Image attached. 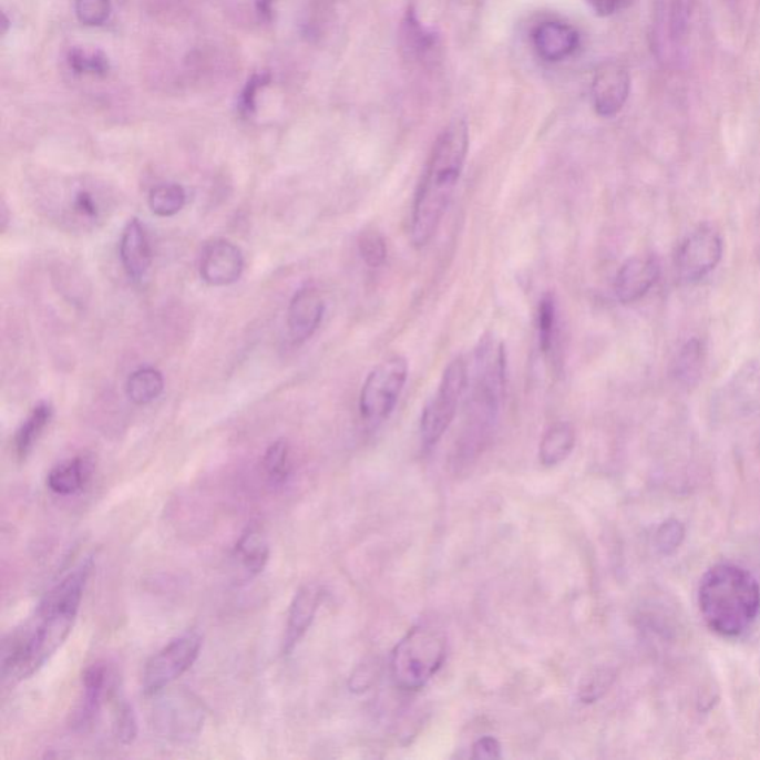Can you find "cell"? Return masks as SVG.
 <instances>
[{
    "label": "cell",
    "mask_w": 760,
    "mask_h": 760,
    "mask_svg": "<svg viewBox=\"0 0 760 760\" xmlns=\"http://www.w3.org/2000/svg\"><path fill=\"white\" fill-rule=\"evenodd\" d=\"M720 412L749 417L760 410V356L746 361L718 394Z\"/></svg>",
    "instance_id": "8fae6325"
},
{
    "label": "cell",
    "mask_w": 760,
    "mask_h": 760,
    "mask_svg": "<svg viewBox=\"0 0 760 760\" xmlns=\"http://www.w3.org/2000/svg\"><path fill=\"white\" fill-rule=\"evenodd\" d=\"M120 256L126 275L133 281L140 283L146 278L152 266V250L146 230L137 218L130 220L122 233Z\"/></svg>",
    "instance_id": "d6986e66"
},
{
    "label": "cell",
    "mask_w": 760,
    "mask_h": 760,
    "mask_svg": "<svg viewBox=\"0 0 760 760\" xmlns=\"http://www.w3.org/2000/svg\"><path fill=\"white\" fill-rule=\"evenodd\" d=\"M70 69L78 74L91 76H106L111 64L102 51H89L84 48H73L68 57Z\"/></svg>",
    "instance_id": "f1b7e54d"
},
{
    "label": "cell",
    "mask_w": 760,
    "mask_h": 760,
    "mask_svg": "<svg viewBox=\"0 0 760 760\" xmlns=\"http://www.w3.org/2000/svg\"><path fill=\"white\" fill-rule=\"evenodd\" d=\"M94 464L90 458L76 456L61 462L50 471L47 486L59 496H72L84 491L93 477Z\"/></svg>",
    "instance_id": "44dd1931"
},
{
    "label": "cell",
    "mask_w": 760,
    "mask_h": 760,
    "mask_svg": "<svg viewBox=\"0 0 760 760\" xmlns=\"http://www.w3.org/2000/svg\"><path fill=\"white\" fill-rule=\"evenodd\" d=\"M536 327H538L541 351L545 357H552L558 335V309L553 292H545L541 297L538 312H536Z\"/></svg>",
    "instance_id": "484cf974"
},
{
    "label": "cell",
    "mask_w": 760,
    "mask_h": 760,
    "mask_svg": "<svg viewBox=\"0 0 760 760\" xmlns=\"http://www.w3.org/2000/svg\"><path fill=\"white\" fill-rule=\"evenodd\" d=\"M358 251L369 268H380L386 264L388 247L383 235L376 229L364 230L358 239Z\"/></svg>",
    "instance_id": "f546056e"
},
{
    "label": "cell",
    "mask_w": 760,
    "mask_h": 760,
    "mask_svg": "<svg viewBox=\"0 0 760 760\" xmlns=\"http://www.w3.org/2000/svg\"><path fill=\"white\" fill-rule=\"evenodd\" d=\"M322 598H325V589L314 583L304 585L295 594L287 614L286 631H284L283 637V655L295 653L301 639L307 636L309 628L316 622Z\"/></svg>",
    "instance_id": "4fadbf2b"
},
{
    "label": "cell",
    "mask_w": 760,
    "mask_h": 760,
    "mask_svg": "<svg viewBox=\"0 0 760 760\" xmlns=\"http://www.w3.org/2000/svg\"><path fill=\"white\" fill-rule=\"evenodd\" d=\"M723 256V242L713 227L700 226L677 248L676 277L681 284L692 286L705 279Z\"/></svg>",
    "instance_id": "30bf717a"
},
{
    "label": "cell",
    "mask_w": 760,
    "mask_h": 760,
    "mask_svg": "<svg viewBox=\"0 0 760 760\" xmlns=\"http://www.w3.org/2000/svg\"><path fill=\"white\" fill-rule=\"evenodd\" d=\"M203 649V637L189 631L176 637L146 663L142 688L146 697L163 694L174 681L189 671Z\"/></svg>",
    "instance_id": "ba28073f"
},
{
    "label": "cell",
    "mask_w": 760,
    "mask_h": 760,
    "mask_svg": "<svg viewBox=\"0 0 760 760\" xmlns=\"http://www.w3.org/2000/svg\"><path fill=\"white\" fill-rule=\"evenodd\" d=\"M113 729H115V737L121 744H133L135 738H137V716H135L133 706L129 705V702H122V705L117 707Z\"/></svg>",
    "instance_id": "836d02e7"
},
{
    "label": "cell",
    "mask_w": 760,
    "mask_h": 760,
    "mask_svg": "<svg viewBox=\"0 0 760 760\" xmlns=\"http://www.w3.org/2000/svg\"><path fill=\"white\" fill-rule=\"evenodd\" d=\"M111 670L106 664L95 663L82 675V696L73 715V727L86 731L93 727L102 710L104 698L111 689Z\"/></svg>",
    "instance_id": "2e32d148"
},
{
    "label": "cell",
    "mask_w": 760,
    "mask_h": 760,
    "mask_svg": "<svg viewBox=\"0 0 760 760\" xmlns=\"http://www.w3.org/2000/svg\"><path fill=\"white\" fill-rule=\"evenodd\" d=\"M658 260L653 256H635L619 268L615 278V295L624 305L635 304L648 295L658 281Z\"/></svg>",
    "instance_id": "e0dca14e"
},
{
    "label": "cell",
    "mask_w": 760,
    "mask_h": 760,
    "mask_svg": "<svg viewBox=\"0 0 760 760\" xmlns=\"http://www.w3.org/2000/svg\"><path fill=\"white\" fill-rule=\"evenodd\" d=\"M270 557L268 536L264 528L251 524L239 536L234 550V558L238 562L247 578H255L265 571Z\"/></svg>",
    "instance_id": "ffe728a7"
},
{
    "label": "cell",
    "mask_w": 760,
    "mask_h": 760,
    "mask_svg": "<svg viewBox=\"0 0 760 760\" xmlns=\"http://www.w3.org/2000/svg\"><path fill=\"white\" fill-rule=\"evenodd\" d=\"M685 540V527L679 520H667L657 528L654 536V545L659 554L663 556H670V554L679 550Z\"/></svg>",
    "instance_id": "1f68e13d"
},
{
    "label": "cell",
    "mask_w": 760,
    "mask_h": 760,
    "mask_svg": "<svg viewBox=\"0 0 760 760\" xmlns=\"http://www.w3.org/2000/svg\"><path fill=\"white\" fill-rule=\"evenodd\" d=\"M469 383V369L464 358L456 357L445 367L439 390L421 417V439L427 449L434 448L456 417L458 405Z\"/></svg>",
    "instance_id": "8992f818"
},
{
    "label": "cell",
    "mask_w": 760,
    "mask_h": 760,
    "mask_svg": "<svg viewBox=\"0 0 760 760\" xmlns=\"http://www.w3.org/2000/svg\"><path fill=\"white\" fill-rule=\"evenodd\" d=\"M243 270V253L235 244L226 239H216L205 246L201 256L199 274L209 286L223 287L237 283Z\"/></svg>",
    "instance_id": "5bb4252c"
},
{
    "label": "cell",
    "mask_w": 760,
    "mask_h": 760,
    "mask_svg": "<svg viewBox=\"0 0 760 760\" xmlns=\"http://www.w3.org/2000/svg\"><path fill=\"white\" fill-rule=\"evenodd\" d=\"M164 391V378L154 367L135 370L126 382V396L135 404H148Z\"/></svg>",
    "instance_id": "d4e9b609"
},
{
    "label": "cell",
    "mask_w": 760,
    "mask_h": 760,
    "mask_svg": "<svg viewBox=\"0 0 760 760\" xmlns=\"http://www.w3.org/2000/svg\"><path fill=\"white\" fill-rule=\"evenodd\" d=\"M445 655L448 641L443 631L430 624L413 627L392 653V679L403 691H419L443 667Z\"/></svg>",
    "instance_id": "5b68a950"
},
{
    "label": "cell",
    "mask_w": 760,
    "mask_h": 760,
    "mask_svg": "<svg viewBox=\"0 0 760 760\" xmlns=\"http://www.w3.org/2000/svg\"><path fill=\"white\" fill-rule=\"evenodd\" d=\"M204 706L194 694L178 689L170 692L154 709L156 732L170 741L189 742L203 731Z\"/></svg>",
    "instance_id": "9c48e42d"
},
{
    "label": "cell",
    "mask_w": 760,
    "mask_h": 760,
    "mask_svg": "<svg viewBox=\"0 0 760 760\" xmlns=\"http://www.w3.org/2000/svg\"><path fill=\"white\" fill-rule=\"evenodd\" d=\"M594 12L600 17L613 16L618 10L619 0H588Z\"/></svg>",
    "instance_id": "60d3db41"
},
{
    "label": "cell",
    "mask_w": 760,
    "mask_h": 760,
    "mask_svg": "<svg viewBox=\"0 0 760 760\" xmlns=\"http://www.w3.org/2000/svg\"><path fill=\"white\" fill-rule=\"evenodd\" d=\"M374 667L370 666V664H364V666L358 667L357 670L352 672L351 679H349V691L356 694L369 691L371 685L374 684Z\"/></svg>",
    "instance_id": "f35d334b"
},
{
    "label": "cell",
    "mask_w": 760,
    "mask_h": 760,
    "mask_svg": "<svg viewBox=\"0 0 760 760\" xmlns=\"http://www.w3.org/2000/svg\"><path fill=\"white\" fill-rule=\"evenodd\" d=\"M610 687V676L606 672L597 671L593 676L587 677L584 684L581 685L579 698L584 702H594L607 691Z\"/></svg>",
    "instance_id": "74e56055"
},
{
    "label": "cell",
    "mask_w": 760,
    "mask_h": 760,
    "mask_svg": "<svg viewBox=\"0 0 760 760\" xmlns=\"http://www.w3.org/2000/svg\"><path fill=\"white\" fill-rule=\"evenodd\" d=\"M326 304L316 286H305L296 291L287 312L290 338L296 343L311 339L325 317Z\"/></svg>",
    "instance_id": "9a60e30c"
},
{
    "label": "cell",
    "mask_w": 760,
    "mask_h": 760,
    "mask_svg": "<svg viewBox=\"0 0 760 760\" xmlns=\"http://www.w3.org/2000/svg\"><path fill=\"white\" fill-rule=\"evenodd\" d=\"M269 73H257L248 81L246 89L243 91L242 100H239V112H242L243 116L255 115L257 97H259L260 91H264L269 85Z\"/></svg>",
    "instance_id": "d590c367"
},
{
    "label": "cell",
    "mask_w": 760,
    "mask_h": 760,
    "mask_svg": "<svg viewBox=\"0 0 760 760\" xmlns=\"http://www.w3.org/2000/svg\"><path fill=\"white\" fill-rule=\"evenodd\" d=\"M532 41L541 59L548 63H558L578 50L579 33L561 21H545L534 30Z\"/></svg>",
    "instance_id": "ac0fdd59"
},
{
    "label": "cell",
    "mask_w": 760,
    "mask_h": 760,
    "mask_svg": "<svg viewBox=\"0 0 760 760\" xmlns=\"http://www.w3.org/2000/svg\"><path fill=\"white\" fill-rule=\"evenodd\" d=\"M506 388L504 343L493 335L480 339L475 349L473 391L466 410L464 431L456 448V465L473 462L495 427Z\"/></svg>",
    "instance_id": "3957f363"
},
{
    "label": "cell",
    "mask_w": 760,
    "mask_h": 760,
    "mask_svg": "<svg viewBox=\"0 0 760 760\" xmlns=\"http://www.w3.org/2000/svg\"><path fill=\"white\" fill-rule=\"evenodd\" d=\"M261 466L266 477H268L270 486L283 487L290 479L292 464L290 445L286 440L275 441L266 450Z\"/></svg>",
    "instance_id": "4316f807"
},
{
    "label": "cell",
    "mask_w": 760,
    "mask_h": 760,
    "mask_svg": "<svg viewBox=\"0 0 760 760\" xmlns=\"http://www.w3.org/2000/svg\"><path fill=\"white\" fill-rule=\"evenodd\" d=\"M52 419V408L48 403H39L37 408L30 412L28 419L16 434V453L21 461L28 460L30 453L41 439L43 431L50 425Z\"/></svg>",
    "instance_id": "603a6c76"
},
{
    "label": "cell",
    "mask_w": 760,
    "mask_h": 760,
    "mask_svg": "<svg viewBox=\"0 0 760 760\" xmlns=\"http://www.w3.org/2000/svg\"><path fill=\"white\" fill-rule=\"evenodd\" d=\"M257 12H259L261 19H273L274 0H257Z\"/></svg>",
    "instance_id": "b9f144b4"
},
{
    "label": "cell",
    "mask_w": 760,
    "mask_h": 760,
    "mask_svg": "<svg viewBox=\"0 0 760 760\" xmlns=\"http://www.w3.org/2000/svg\"><path fill=\"white\" fill-rule=\"evenodd\" d=\"M469 148L465 121L450 122L437 137L414 195L410 218V242L414 247H425L439 229L464 172Z\"/></svg>",
    "instance_id": "7a4b0ae2"
},
{
    "label": "cell",
    "mask_w": 760,
    "mask_h": 760,
    "mask_svg": "<svg viewBox=\"0 0 760 760\" xmlns=\"http://www.w3.org/2000/svg\"><path fill=\"white\" fill-rule=\"evenodd\" d=\"M592 93L598 116H617L630 95V74L617 61H607L594 76Z\"/></svg>",
    "instance_id": "7c38bea8"
},
{
    "label": "cell",
    "mask_w": 760,
    "mask_h": 760,
    "mask_svg": "<svg viewBox=\"0 0 760 760\" xmlns=\"http://www.w3.org/2000/svg\"><path fill=\"white\" fill-rule=\"evenodd\" d=\"M706 361V349L700 339L694 338L688 340L681 347L675 361V373L677 382L681 386H696L701 378L702 367Z\"/></svg>",
    "instance_id": "cb8c5ba5"
},
{
    "label": "cell",
    "mask_w": 760,
    "mask_h": 760,
    "mask_svg": "<svg viewBox=\"0 0 760 760\" xmlns=\"http://www.w3.org/2000/svg\"><path fill=\"white\" fill-rule=\"evenodd\" d=\"M471 758L477 760L502 758L500 741L493 737L479 738L473 744V754H471Z\"/></svg>",
    "instance_id": "ab89813d"
},
{
    "label": "cell",
    "mask_w": 760,
    "mask_h": 760,
    "mask_svg": "<svg viewBox=\"0 0 760 760\" xmlns=\"http://www.w3.org/2000/svg\"><path fill=\"white\" fill-rule=\"evenodd\" d=\"M576 435L574 427L557 422L550 427L540 443V461L544 466H556L565 462L574 452Z\"/></svg>",
    "instance_id": "7402d4cb"
},
{
    "label": "cell",
    "mask_w": 760,
    "mask_h": 760,
    "mask_svg": "<svg viewBox=\"0 0 760 760\" xmlns=\"http://www.w3.org/2000/svg\"><path fill=\"white\" fill-rule=\"evenodd\" d=\"M698 605L711 631L722 637H738L758 618L760 585L744 567L719 563L702 576Z\"/></svg>",
    "instance_id": "277c9868"
},
{
    "label": "cell",
    "mask_w": 760,
    "mask_h": 760,
    "mask_svg": "<svg viewBox=\"0 0 760 760\" xmlns=\"http://www.w3.org/2000/svg\"><path fill=\"white\" fill-rule=\"evenodd\" d=\"M186 204V192L177 183H163L148 196V207L160 217L176 216Z\"/></svg>",
    "instance_id": "83f0119b"
},
{
    "label": "cell",
    "mask_w": 760,
    "mask_h": 760,
    "mask_svg": "<svg viewBox=\"0 0 760 760\" xmlns=\"http://www.w3.org/2000/svg\"><path fill=\"white\" fill-rule=\"evenodd\" d=\"M72 209L74 216L80 217L81 220L95 222L102 214V208L95 199L93 192L81 189L73 195Z\"/></svg>",
    "instance_id": "8d00e7d4"
},
{
    "label": "cell",
    "mask_w": 760,
    "mask_h": 760,
    "mask_svg": "<svg viewBox=\"0 0 760 760\" xmlns=\"http://www.w3.org/2000/svg\"><path fill=\"white\" fill-rule=\"evenodd\" d=\"M405 41H408L409 50L422 54L423 51L430 50L435 43L434 34L428 33L425 29L419 23L413 11L408 14V21L404 24Z\"/></svg>",
    "instance_id": "e575fe53"
},
{
    "label": "cell",
    "mask_w": 760,
    "mask_h": 760,
    "mask_svg": "<svg viewBox=\"0 0 760 760\" xmlns=\"http://www.w3.org/2000/svg\"><path fill=\"white\" fill-rule=\"evenodd\" d=\"M74 10L82 24L100 28L111 17L112 6L111 0H76Z\"/></svg>",
    "instance_id": "d6a6232c"
},
{
    "label": "cell",
    "mask_w": 760,
    "mask_h": 760,
    "mask_svg": "<svg viewBox=\"0 0 760 760\" xmlns=\"http://www.w3.org/2000/svg\"><path fill=\"white\" fill-rule=\"evenodd\" d=\"M698 0H670L668 10V28L672 41H680L688 33Z\"/></svg>",
    "instance_id": "4dcf8cb0"
},
{
    "label": "cell",
    "mask_w": 760,
    "mask_h": 760,
    "mask_svg": "<svg viewBox=\"0 0 760 760\" xmlns=\"http://www.w3.org/2000/svg\"><path fill=\"white\" fill-rule=\"evenodd\" d=\"M93 558L64 576L42 598L34 617L3 644L2 672L6 680L19 684L37 675L68 640L80 613Z\"/></svg>",
    "instance_id": "6da1fadb"
},
{
    "label": "cell",
    "mask_w": 760,
    "mask_h": 760,
    "mask_svg": "<svg viewBox=\"0 0 760 760\" xmlns=\"http://www.w3.org/2000/svg\"><path fill=\"white\" fill-rule=\"evenodd\" d=\"M408 376V360L401 356L390 357L376 366L362 383L358 403L361 418L371 425L390 418L399 403Z\"/></svg>",
    "instance_id": "52a82bcc"
}]
</instances>
